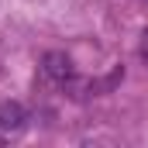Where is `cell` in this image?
Here are the masks:
<instances>
[{"instance_id":"obj_1","label":"cell","mask_w":148,"mask_h":148,"mask_svg":"<svg viewBox=\"0 0 148 148\" xmlns=\"http://www.w3.org/2000/svg\"><path fill=\"white\" fill-rule=\"evenodd\" d=\"M28 124V110L17 100H3L0 103V134H17Z\"/></svg>"},{"instance_id":"obj_2","label":"cell","mask_w":148,"mask_h":148,"mask_svg":"<svg viewBox=\"0 0 148 148\" xmlns=\"http://www.w3.org/2000/svg\"><path fill=\"white\" fill-rule=\"evenodd\" d=\"M45 73L52 76L55 83H69L76 76V69H73V59H69L66 52H48V55H45Z\"/></svg>"},{"instance_id":"obj_3","label":"cell","mask_w":148,"mask_h":148,"mask_svg":"<svg viewBox=\"0 0 148 148\" xmlns=\"http://www.w3.org/2000/svg\"><path fill=\"white\" fill-rule=\"evenodd\" d=\"M141 59H145V62H148V31H145V35H141Z\"/></svg>"}]
</instances>
